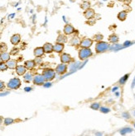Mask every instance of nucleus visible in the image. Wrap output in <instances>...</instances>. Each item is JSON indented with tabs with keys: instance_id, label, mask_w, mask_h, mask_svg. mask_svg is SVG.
I'll use <instances>...</instances> for the list:
<instances>
[{
	"instance_id": "1",
	"label": "nucleus",
	"mask_w": 135,
	"mask_h": 136,
	"mask_svg": "<svg viewBox=\"0 0 135 136\" xmlns=\"http://www.w3.org/2000/svg\"><path fill=\"white\" fill-rule=\"evenodd\" d=\"M92 55V51L89 48H81L79 50V58L80 60H85Z\"/></svg>"
},
{
	"instance_id": "2",
	"label": "nucleus",
	"mask_w": 135,
	"mask_h": 136,
	"mask_svg": "<svg viewBox=\"0 0 135 136\" xmlns=\"http://www.w3.org/2000/svg\"><path fill=\"white\" fill-rule=\"evenodd\" d=\"M110 48V45L107 43V42H104V41H99L97 42L96 46H95V50H96V53H104L107 51Z\"/></svg>"
},
{
	"instance_id": "3",
	"label": "nucleus",
	"mask_w": 135,
	"mask_h": 136,
	"mask_svg": "<svg viewBox=\"0 0 135 136\" xmlns=\"http://www.w3.org/2000/svg\"><path fill=\"white\" fill-rule=\"evenodd\" d=\"M42 75L46 81H51L56 77V71L51 69H46L43 70Z\"/></svg>"
},
{
	"instance_id": "4",
	"label": "nucleus",
	"mask_w": 135,
	"mask_h": 136,
	"mask_svg": "<svg viewBox=\"0 0 135 136\" xmlns=\"http://www.w3.org/2000/svg\"><path fill=\"white\" fill-rule=\"evenodd\" d=\"M21 80L17 78H13L8 81V83L7 84V87L9 89H17L21 87Z\"/></svg>"
},
{
	"instance_id": "5",
	"label": "nucleus",
	"mask_w": 135,
	"mask_h": 136,
	"mask_svg": "<svg viewBox=\"0 0 135 136\" xmlns=\"http://www.w3.org/2000/svg\"><path fill=\"white\" fill-rule=\"evenodd\" d=\"M33 83L36 85H43L44 83L46 82L42 74H37L33 77Z\"/></svg>"
},
{
	"instance_id": "6",
	"label": "nucleus",
	"mask_w": 135,
	"mask_h": 136,
	"mask_svg": "<svg viewBox=\"0 0 135 136\" xmlns=\"http://www.w3.org/2000/svg\"><path fill=\"white\" fill-rule=\"evenodd\" d=\"M93 40L89 38H84L80 40V46L81 48H89L93 45Z\"/></svg>"
},
{
	"instance_id": "7",
	"label": "nucleus",
	"mask_w": 135,
	"mask_h": 136,
	"mask_svg": "<svg viewBox=\"0 0 135 136\" xmlns=\"http://www.w3.org/2000/svg\"><path fill=\"white\" fill-rule=\"evenodd\" d=\"M67 70V65L66 64L64 63H61L57 66V68H56V73H58V74H64V73L66 72Z\"/></svg>"
},
{
	"instance_id": "8",
	"label": "nucleus",
	"mask_w": 135,
	"mask_h": 136,
	"mask_svg": "<svg viewBox=\"0 0 135 136\" xmlns=\"http://www.w3.org/2000/svg\"><path fill=\"white\" fill-rule=\"evenodd\" d=\"M95 10H93L92 8L86 9V10H85V12H84V16L87 20L93 19L94 17H95Z\"/></svg>"
},
{
	"instance_id": "9",
	"label": "nucleus",
	"mask_w": 135,
	"mask_h": 136,
	"mask_svg": "<svg viewBox=\"0 0 135 136\" xmlns=\"http://www.w3.org/2000/svg\"><path fill=\"white\" fill-rule=\"evenodd\" d=\"M63 31H64V34L68 36V35H71L73 34V33L76 31V30H75V28L72 25L70 24H66L65 27H64V30H63Z\"/></svg>"
},
{
	"instance_id": "10",
	"label": "nucleus",
	"mask_w": 135,
	"mask_h": 136,
	"mask_svg": "<svg viewBox=\"0 0 135 136\" xmlns=\"http://www.w3.org/2000/svg\"><path fill=\"white\" fill-rule=\"evenodd\" d=\"M15 69H16L17 74L19 75V76L24 75L25 73H27V68H26L24 65H17V68Z\"/></svg>"
},
{
	"instance_id": "11",
	"label": "nucleus",
	"mask_w": 135,
	"mask_h": 136,
	"mask_svg": "<svg viewBox=\"0 0 135 136\" xmlns=\"http://www.w3.org/2000/svg\"><path fill=\"white\" fill-rule=\"evenodd\" d=\"M61 63L64 64H69L71 61V56L70 54H67V53H63L61 55Z\"/></svg>"
},
{
	"instance_id": "12",
	"label": "nucleus",
	"mask_w": 135,
	"mask_h": 136,
	"mask_svg": "<svg viewBox=\"0 0 135 136\" xmlns=\"http://www.w3.org/2000/svg\"><path fill=\"white\" fill-rule=\"evenodd\" d=\"M64 48H65L64 44L57 42V44L53 46V51L56 53H61L63 50H64Z\"/></svg>"
},
{
	"instance_id": "13",
	"label": "nucleus",
	"mask_w": 135,
	"mask_h": 136,
	"mask_svg": "<svg viewBox=\"0 0 135 136\" xmlns=\"http://www.w3.org/2000/svg\"><path fill=\"white\" fill-rule=\"evenodd\" d=\"M11 43L13 44V46H17V44H19V42L21 41V36L19 34H15L13 35L10 39Z\"/></svg>"
},
{
	"instance_id": "14",
	"label": "nucleus",
	"mask_w": 135,
	"mask_h": 136,
	"mask_svg": "<svg viewBox=\"0 0 135 136\" xmlns=\"http://www.w3.org/2000/svg\"><path fill=\"white\" fill-rule=\"evenodd\" d=\"M6 64L7 65V68L10 69H15L17 68V60H7L6 62Z\"/></svg>"
},
{
	"instance_id": "15",
	"label": "nucleus",
	"mask_w": 135,
	"mask_h": 136,
	"mask_svg": "<svg viewBox=\"0 0 135 136\" xmlns=\"http://www.w3.org/2000/svg\"><path fill=\"white\" fill-rule=\"evenodd\" d=\"M44 53H45V51H44L43 47H37V48L34 50V52H33L35 57H42L44 54Z\"/></svg>"
},
{
	"instance_id": "16",
	"label": "nucleus",
	"mask_w": 135,
	"mask_h": 136,
	"mask_svg": "<svg viewBox=\"0 0 135 136\" xmlns=\"http://www.w3.org/2000/svg\"><path fill=\"white\" fill-rule=\"evenodd\" d=\"M43 49L45 53H51L52 51H53V45L51 43H45L44 46H43Z\"/></svg>"
},
{
	"instance_id": "17",
	"label": "nucleus",
	"mask_w": 135,
	"mask_h": 136,
	"mask_svg": "<svg viewBox=\"0 0 135 136\" xmlns=\"http://www.w3.org/2000/svg\"><path fill=\"white\" fill-rule=\"evenodd\" d=\"M35 65H36L35 60H27V61H25V63H24V66L27 68V69H28V70L32 69L35 67Z\"/></svg>"
},
{
	"instance_id": "18",
	"label": "nucleus",
	"mask_w": 135,
	"mask_h": 136,
	"mask_svg": "<svg viewBox=\"0 0 135 136\" xmlns=\"http://www.w3.org/2000/svg\"><path fill=\"white\" fill-rule=\"evenodd\" d=\"M67 41V36L66 35L64 34H60L57 36V42L58 43H61V44H65Z\"/></svg>"
},
{
	"instance_id": "19",
	"label": "nucleus",
	"mask_w": 135,
	"mask_h": 136,
	"mask_svg": "<svg viewBox=\"0 0 135 136\" xmlns=\"http://www.w3.org/2000/svg\"><path fill=\"white\" fill-rule=\"evenodd\" d=\"M127 16H128V13L126 12V11H121V12H119L118 14V19L119 21H124L126 20Z\"/></svg>"
},
{
	"instance_id": "20",
	"label": "nucleus",
	"mask_w": 135,
	"mask_h": 136,
	"mask_svg": "<svg viewBox=\"0 0 135 136\" xmlns=\"http://www.w3.org/2000/svg\"><path fill=\"white\" fill-rule=\"evenodd\" d=\"M10 55L11 54L10 53H7V51L6 52H2L0 54V57H1L3 62H7V60H10Z\"/></svg>"
},
{
	"instance_id": "21",
	"label": "nucleus",
	"mask_w": 135,
	"mask_h": 136,
	"mask_svg": "<svg viewBox=\"0 0 135 136\" xmlns=\"http://www.w3.org/2000/svg\"><path fill=\"white\" fill-rule=\"evenodd\" d=\"M80 40L76 36H74L73 38H71L70 40V45L72 46H80Z\"/></svg>"
},
{
	"instance_id": "22",
	"label": "nucleus",
	"mask_w": 135,
	"mask_h": 136,
	"mask_svg": "<svg viewBox=\"0 0 135 136\" xmlns=\"http://www.w3.org/2000/svg\"><path fill=\"white\" fill-rule=\"evenodd\" d=\"M33 76L31 73H26L24 74V77H23V79H24V82L26 83H30L31 81L33 80Z\"/></svg>"
},
{
	"instance_id": "23",
	"label": "nucleus",
	"mask_w": 135,
	"mask_h": 136,
	"mask_svg": "<svg viewBox=\"0 0 135 136\" xmlns=\"http://www.w3.org/2000/svg\"><path fill=\"white\" fill-rule=\"evenodd\" d=\"M119 36L117 35H115V34H112L110 36V37H109V41L111 42V43H113V44H115V43H117L119 41Z\"/></svg>"
},
{
	"instance_id": "24",
	"label": "nucleus",
	"mask_w": 135,
	"mask_h": 136,
	"mask_svg": "<svg viewBox=\"0 0 135 136\" xmlns=\"http://www.w3.org/2000/svg\"><path fill=\"white\" fill-rule=\"evenodd\" d=\"M80 8L83 10H86V9L91 8V3H89V1H84L80 4Z\"/></svg>"
},
{
	"instance_id": "25",
	"label": "nucleus",
	"mask_w": 135,
	"mask_h": 136,
	"mask_svg": "<svg viewBox=\"0 0 135 136\" xmlns=\"http://www.w3.org/2000/svg\"><path fill=\"white\" fill-rule=\"evenodd\" d=\"M8 68H7L6 62H1V63H0V72H4Z\"/></svg>"
},
{
	"instance_id": "26",
	"label": "nucleus",
	"mask_w": 135,
	"mask_h": 136,
	"mask_svg": "<svg viewBox=\"0 0 135 136\" xmlns=\"http://www.w3.org/2000/svg\"><path fill=\"white\" fill-rule=\"evenodd\" d=\"M7 50V46L5 43H1L0 44V52H6Z\"/></svg>"
},
{
	"instance_id": "27",
	"label": "nucleus",
	"mask_w": 135,
	"mask_h": 136,
	"mask_svg": "<svg viewBox=\"0 0 135 136\" xmlns=\"http://www.w3.org/2000/svg\"><path fill=\"white\" fill-rule=\"evenodd\" d=\"M14 122V120L12 118H5L4 119V124L5 126H9V124H12Z\"/></svg>"
},
{
	"instance_id": "28",
	"label": "nucleus",
	"mask_w": 135,
	"mask_h": 136,
	"mask_svg": "<svg viewBox=\"0 0 135 136\" xmlns=\"http://www.w3.org/2000/svg\"><path fill=\"white\" fill-rule=\"evenodd\" d=\"M103 38H104V36H103V35H101V34H97V35H95V36H94V40H95L96 42L101 41V40H103Z\"/></svg>"
},
{
	"instance_id": "29",
	"label": "nucleus",
	"mask_w": 135,
	"mask_h": 136,
	"mask_svg": "<svg viewBox=\"0 0 135 136\" xmlns=\"http://www.w3.org/2000/svg\"><path fill=\"white\" fill-rule=\"evenodd\" d=\"M128 78H129V74L124 75L120 80H119V83H120L121 85H123V84H124V83H126V81L128 80Z\"/></svg>"
},
{
	"instance_id": "30",
	"label": "nucleus",
	"mask_w": 135,
	"mask_h": 136,
	"mask_svg": "<svg viewBox=\"0 0 135 136\" xmlns=\"http://www.w3.org/2000/svg\"><path fill=\"white\" fill-rule=\"evenodd\" d=\"M91 107L94 110H98L100 108V104L99 103H93Z\"/></svg>"
},
{
	"instance_id": "31",
	"label": "nucleus",
	"mask_w": 135,
	"mask_h": 136,
	"mask_svg": "<svg viewBox=\"0 0 135 136\" xmlns=\"http://www.w3.org/2000/svg\"><path fill=\"white\" fill-rule=\"evenodd\" d=\"M4 87H5L4 82H3V81L0 80V91H3V89H4Z\"/></svg>"
},
{
	"instance_id": "32",
	"label": "nucleus",
	"mask_w": 135,
	"mask_h": 136,
	"mask_svg": "<svg viewBox=\"0 0 135 136\" xmlns=\"http://www.w3.org/2000/svg\"><path fill=\"white\" fill-rule=\"evenodd\" d=\"M100 111H101V112L108 113L109 111H110V109H109V108H105V107H101L100 108Z\"/></svg>"
},
{
	"instance_id": "33",
	"label": "nucleus",
	"mask_w": 135,
	"mask_h": 136,
	"mask_svg": "<svg viewBox=\"0 0 135 136\" xmlns=\"http://www.w3.org/2000/svg\"><path fill=\"white\" fill-rule=\"evenodd\" d=\"M18 53V49H13V50L11 51V54H17Z\"/></svg>"
},
{
	"instance_id": "34",
	"label": "nucleus",
	"mask_w": 135,
	"mask_h": 136,
	"mask_svg": "<svg viewBox=\"0 0 135 136\" xmlns=\"http://www.w3.org/2000/svg\"><path fill=\"white\" fill-rule=\"evenodd\" d=\"M3 118L2 116H0V124L3 122Z\"/></svg>"
},
{
	"instance_id": "35",
	"label": "nucleus",
	"mask_w": 135,
	"mask_h": 136,
	"mask_svg": "<svg viewBox=\"0 0 135 136\" xmlns=\"http://www.w3.org/2000/svg\"><path fill=\"white\" fill-rule=\"evenodd\" d=\"M14 15H15V14L13 13V14H12V15H10V16H9L8 17H14Z\"/></svg>"
},
{
	"instance_id": "36",
	"label": "nucleus",
	"mask_w": 135,
	"mask_h": 136,
	"mask_svg": "<svg viewBox=\"0 0 135 136\" xmlns=\"http://www.w3.org/2000/svg\"><path fill=\"white\" fill-rule=\"evenodd\" d=\"M134 84H135V78H134V80H133V87L134 86Z\"/></svg>"
},
{
	"instance_id": "37",
	"label": "nucleus",
	"mask_w": 135,
	"mask_h": 136,
	"mask_svg": "<svg viewBox=\"0 0 135 136\" xmlns=\"http://www.w3.org/2000/svg\"><path fill=\"white\" fill-rule=\"evenodd\" d=\"M119 1H121V2H125L126 0H119Z\"/></svg>"
},
{
	"instance_id": "38",
	"label": "nucleus",
	"mask_w": 135,
	"mask_h": 136,
	"mask_svg": "<svg viewBox=\"0 0 135 136\" xmlns=\"http://www.w3.org/2000/svg\"><path fill=\"white\" fill-rule=\"evenodd\" d=\"M1 62H3V60H2V59H1V57H0V63H1Z\"/></svg>"
}]
</instances>
